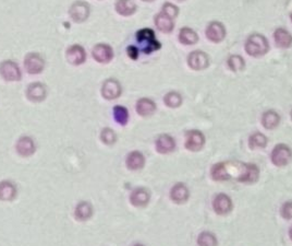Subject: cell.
<instances>
[{
  "instance_id": "cell-1",
  "label": "cell",
  "mask_w": 292,
  "mask_h": 246,
  "mask_svg": "<svg viewBox=\"0 0 292 246\" xmlns=\"http://www.w3.org/2000/svg\"><path fill=\"white\" fill-rule=\"evenodd\" d=\"M211 177L215 180L235 178L242 183H255L259 179L260 170L255 164L241 162H222L211 168Z\"/></svg>"
},
{
  "instance_id": "cell-2",
  "label": "cell",
  "mask_w": 292,
  "mask_h": 246,
  "mask_svg": "<svg viewBox=\"0 0 292 246\" xmlns=\"http://www.w3.org/2000/svg\"><path fill=\"white\" fill-rule=\"evenodd\" d=\"M269 49L268 41L264 35L262 34H252L249 36L245 43L246 53L253 57L264 56Z\"/></svg>"
},
{
  "instance_id": "cell-3",
  "label": "cell",
  "mask_w": 292,
  "mask_h": 246,
  "mask_svg": "<svg viewBox=\"0 0 292 246\" xmlns=\"http://www.w3.org/2000/svg\"><path fill=\"white\" fill-rule=\"evenodd\" d=\"M136 40L143 45L145 54H151L153 50L160 48V43L156 41L155 33L151 28H142L136 33Z\"/></svg>"
},
{
  "instance_id": "cell-4",
  "label": "cell",
  "mask_w": 292,
  "mask_h": 246,
  "mask_svg": "<svg viewBox=\"0 0 292 246\" xmlns=\"http://www.w3.org/2000/svg\"><path fill=\"white\" fill-rule=\"evenodd\" d=\"M90 5L85 2H82V0H78V2L73 3L69 10L71 19L77 23H82L84 21H86L90 16Z\"/></svg>"
},
{
  "instance_id": "cell-5",
  "label": "cell",
  "mask_w": 292,
  "mask_h": 246,
  "mask_svg": "<svg viewBox=\"0 0 292 246\" xmlns=\"http://www.w3.org/2000/svg\"><path fill=\"white\" fill-rule=\"evenodd\" d=\"M291 158H292L291 149L283 143L277 144L272 152V162L276 166L287 165L291 161Z\"/></svg>"
},
{
  "instance_id": "cell-6",
  "label": "cell",
  "mask_w": 292,
  "mask_h": 246,
  "mask_svg": "<svg viewBox=\"0 0 292 246\" xmlns=\"http://www.w3.org/2000/svg\"><path fill=\"white\" fill-rule=\"evenodd\" d=\"M0 75L8 81H19L21 79L20 68L13 60H5L0 64Z\"/></svg>"
},
{
  "instance_id": "cell-7",
  "label": "cell",
  "mask_w": 292,
  "mask_h": 246,
  "mask_svg": "<svg viewBox=\"0 0 292 246\" xmlns=\"http://www.w3.org/2000/svg\"><path fill=\"white\" fill-rule=\"evenodd\" d=\"M24 66L28 74L38 75L44 70L45 62H44V58L39 53H30L25 57Z\"/></svg>"
},
{
  "instance_id": "cell-8",
  "label": "cell",
  "mask_w": 292,
  "mask_h": 246,
  "mask_svg": "<svg viewBox=\"0 0 292 246\" xmlns=\"http://www.w3.org/2000/svg\"><path fill=\"white\" fill-rule=\"evenodd\" d=\"M188 64L193 70H204L209 66V57L202 50H194L188 56Z\"/></svg>"
},
{
  "instance_id": "cell-9",
  "label": "cell",
  "mask_w": 292,
  "mask_h": 246,
  "mask_svg": "<svg viewBox=\"0 0 292 246\" xmlns=\"http://www.w3.org/2000/svg\"><path fill=\"white\" fill-rule=\"evenodd\" d=\"M94 59L100 64H107L114 58V49L105 43H99L94 46L92 50Z\"/></svg>"
},
{
  "instance_id": "cell-10",
  "label": "cell",
  "mask_w": 292,
  "mask_h": 246,
  "mask_svg": "<svg viewBox=\"0 0 292 246\" xmlns=\"http://www.w3.org/2000/svg\"><path fill=\"white\" fill-rule=\"evenodd\" d=\"M205 143V137L200 130H190L186 135V148L190 151H199Z\"/></svg>"
},
{
  "instance_id": "cell-11",
  "label": "cell",
  "mask_w": 292,
  "mask_h": 246,
  "mask_svg": "<svg viewBox=\"0 0 292 246\" xmlns=\"http://www.w3.org/2000/svg\"><path fill=\"white\" fill-rule=\"evenodd\" d=\"M206 38L214 43L222 42L226 38V28L223 23L213 21L206 28Z\"/></svg>"
},
{
  "instance_id": "cell-12",
  "label": "cell",
  "mask_w": 292,
  "mask_h": 246,
  "mask_svg": "<svg viewBox=\"0 0 292 246\" xmlns=\"http://www.w3.org/2000/svg\"><path fill=\"white\" fill-rule=\"evenodd\" d=\"M121 84L116 79H108L103 84L101 88V94L107 100H115L121 94Z\"/></svg>"
},
{
  "instance_id": "cell-13",
  "label": "cell",
  "mask_w": 292,
  "mask_h": 246,
  "mask_svg": "<svg viewBox=\"0 0 292 246\" xmlns=\"http://www.w3.org/2000/svg\"><path fill=\"white\" fill-rule=\"evenodd\" d=\"M213 207L218 214H227L232 209V201L228 195L218 194L214 198Z\"/></svg>"
},
{
  "instance_id": "cell-14",
  "label": "cell",
  "mask_w": 292,
  "mask_h": 246,
  "mask_svg": "<svg viewBox=\"0 0 292 246\" xmlns=\"http://www.w3.org/2000/svg\"><path fill=\"white\" fill-rule=\"evenodd\" d=\"M46 94H47L46 86L43 83L35 82L31 83L27 86L26 96L28 100L33 101V102H42V101L46 98Z\"/></svg>"
},
{
  "instance_id": "cell-15",
  "label": "cell",
  "mask_w": 292,
  "mask_h": 246,
  "mask_svg": "<svg viewBox=\"0 0 292 246\" xmlns=\"http://www.w3.org/2000/svg\"><path fill=\"white\" fill-rule=\"evenodd\" d=\"M67 59L72 65H81L86 59L85 49L79 44H75L67 49Z\"/></svg>"
},
{
  "instance_id": "cell-16",
  "label": "cell",
  "mask_w": 292,
  "mask_h": 246,
  "mask_svg": "<svg viewBox=\"0 0 292 246\" xmlns=\"http://www.w3.org/2000/svg\"><path fill=\"white\" fill-rule=\"evenodd\" d=\"M176 148V142L169 135H160L156 140V149L159 153H169Z\"/></svg>"
},
{
  "instance_id": "cell-17",
  "label": "cell",
  "mask_w": 292,
  "mask_h": 246,
  "mask_svg": "<svg viewBox=\"0 0 292 246\" xmlns=\"http://www.w3.org/2000/svg\"><path fill=\"white\" fill-rule=\"evenodd\" d=\"M189 195L190 193L188 187L184 183H177L171 188L170 192L171 199L174 202H177V204H182V202L187 201L189 198Z\"/></svg>"
},
{
  "instance_id": "cell-18",
  "label": "cell",
  "mask_w": 292,
  "mask_h": 246,
  "mask_svg": "<svg viewBox=\"0 0 292 246\" xmlns=\"http://www.w3.org/2000/svg\"><path fill=\"white\" fill-rule=\"evenodd\" d=\"M115 8L120 16L129 17L132 16V14L136 11L137 7L133 0H117Z\"/></svg>"
},
{
  "instance_id": "cell-19",
  "label": "cell",
  "mask_w": 292,
  "mask_h": 246,
  "mask_svg": "<svg viewBox=\"0 0 292 246\" xmlns=\"http://www.w3.org/2000/svg\"><path fill=\"white\" fill-rule=\"evenodd\" d=\"M131 202L135 207H144L149 204L150 200V193L146 188H137L131 194Z\"/></svg>"
},
{
  "instance_id": "cell-20",
  "label": "cell",
  "mask_w": 292,
  "mask_h": 246,
  "mask_svg": "<svg viewBox=\"0 0 292 246\" xmlns=\"http://www.w3.org/2000/svg\"><path fill=\"white\" fill-rule=\"evenodd\" d=\"M155 24L159 31H162L164 33H169L173 30V19L170 18L169 16H167L166 13L163 11L159 12L157 16L155 17Z\"/></svg>"
},
{
  "instance_id": "cell-21",
  "label": "cell",
  "mask_w": 292,
  "mask_h": 246,
  "mask_svg": "<svg viewBox=\"0 0 292 246\" xmlns=\"http://www.w3.org/2000/svg\"><path fill=\"white\" fill-rule=\"evenodd\" d=\"M17 150L22 157H30L34 153L35 144L30 137H22L17 143Z\"/></svg>"
},
{
  "instance_id": "cell-22",
  "label": "cell",
  "mask_w": 292,
  "mask_h": 246,
  "mask_svg": "<svg viewBox=\"0 0 292 246\" xmlns=\"http://www.w3.org/2000/svg\"><path fill=\"white\" fill-rule=\"evenodd\" d=\"M274 39L277 46L281 48H288L292 45V35L282 27L277 28L275 31Z\"/></svg>"
},
{
  "instance_id": "cell-23",
  "label": "cell",
  "mask_w": 292,
  "mask_h": 246,
  "mask_svg": "<svg viewBox=\"0 0 292 246\" xmlns=\"http://www.w3.org/2000/svg\"><path fill=\"white\" fill-rule=\"evenodd\" d=\"M156 110V104L151 99L143 98L137 101L136 111L141 116H150Z\"/></svg>"
},
{
  "instance_id": "cell-24",
  "label": "cell",
  "mask_w": 292,
  "mask_h": 246,
  "mask_svg": "<svg viewBox=\"0 0 292 246\" xmlns=\"http://www.w3.org/2000/svg\"><path fill=\"white\" fill-rule=\"evenodd\" d=\"M280 116L275 111H267L262 116V124L266 129H274L279 125Z\"/></svg>"
},
{
  "instance_id": "cell-25",
  "label": "cell",
  "mask_w": 292,
  "mask_h": 246,
  "mask_svg": "<svg viewBox=\"0 0 292 246\" xmlns=\"http://www.w3.org/2000/svg\"><path fill=\"white\" fill-rule=\"evenodd\" d=\"M179 41L185 45H194L199 41V36L196 32L190 27H184L180 30Z\"/></svg>"
},
{
  "instance_id": "cell-26",
  "label": "cell",
  "mask_w": 292,
  "mask_h": 246,
  "mask_svg": "<svg viewBox=\"0 0 292 246\" xmlns=\"http://www.w3.org/2000/svg\"><path fill=\"white\" fill-rule=\"evenodd\" d=\"M144 156L138 151H133L127 158V165L130 170H140L144 166Z\"/></svg>"
},
{
  "instance_id": "cell-27",
  "label": "cell",
  "mask_w": 292,
  "mask_h": 246,
  "mask_svg": "<svg viewBox=\"0 0 292 246\" xmlns=\"http://www.w3.org/2000/svg\"><path fill=\"white\" fill-rule=\"evenodd\" d=\"M17 195V188L10 182L0 183V199L5 201L12 200Z\"/></svg>"
},
{
  "instance_id": "cell-28",
  "label": "cell",
  "mask_w": 292,
  "mask_h": 246,
  "mask_svg": "<svg viewBox=\"0 0 292 246\" xmlns=\"http://www.w3.org/2000/svg\"><path fill=\"white\" fill-rule=\"evenodd\" d=\"M93 213L92 206L87 201H81L76 208V217L79 220L89 219Z\"/></svg>"
},
{
  "instance_id": "cell-29",
  "label": "cell",
  "mask_w": 292,
  "mask_h": 246,
  "mask_svg": "<svg viewBox=\"0 0 292 246\" xmlns=\"http://www.w3.org/2000/svg\"><path fill=\"white\" fill-rule=\"evenodd\" d=\"M249 146L251 149L255 148H264L267 144V138L265 135H263L261 133H255L253 134L250 139H249Z\"/></svg>"
},
{
  "instance_id": "cell-30",
  "label": "cell",
  "mask_w": 292,
  "mask_h": 246,
  "mask_svg": "<svg viewBox=\"0 0 292 246\" xmlns=\"http://www.w3.org/2000/svg\"><path fill=\"white\" fill-rule=\"evenodd\" d=\"M165 104L168 107H172V108H176L179 107L182 103V97L178 92H169L167 93L165 96Z\"/></svg>"
},
{
  "instance_id": "cell-31",
  "label": "cell",
  "mask_w": 292,
  "mask_h": 246,
  "mask_svg": "<svg viewBox=\"0 0 292 246\" xmlns=\"http://www.w3.org/2000/svg\"><path fill=\"white\" fill-rule=\"evenodd\" d=\"M199 246H217V238L210 232H202L198 237Z\"/></svg>"
},
{
  "instance_id": "cell-32",
  "label": "cell",
  "mask_w": 292,
  "mask_h": 246,
  "mask_svg": "<svg viewBox=\"0 0 292 246\" xmlns=\"http://www.w3.org/2000/svg\"><path fill=\"white\" fill-rule=\"evenodd\" d=\"M228 66L232 71H242L245 67V63L241 56L232 55L228 59Z\"/></svg>"
},
{
  "instance_id": "cell-33",
  "label": "cell",
  "mask_w": 292,
  "mask_h": 246,
  "mask_svg": "<svg viewBox=\"0 0 292 246\" xmlns=\"http://www.w3.org/2000/svg\"><path fill=\"white\" fill-rule=\"evenodd\" d=\"M114 116L120 125H126L129 119L128 110L123 106H116L114 108Z\"/></svg>"
},
{
  "instance_id": "cell-34",
  "label": "cell",
  "mask_w": 292,
  "mask_h": 246,
  "mask_svg": "<svg viewBox=\"0 0 292 246\" xmlns=\"http://www.w3.org/2000/svg\"><path fill=\"white\" fill-rule=\"evenodd\" d=\"M101 140H103L107 144H113L116 141V135L114 133V130L111 128H105L103 132H101Z\"/></svg>"
},
{
  "instance_id": "cell-35",
  "label": "cell",
  "mask_w": 292,
  "mask_h": 246,
  "mask_svg": "<svg viewBox=\"0 0 292 246\" xmlns=\"http://www.w3.org/2000/svg\"><path fill=\"white\" fill-rule=\"evenodd\" d=\"M162 11L164 13H166L167 16H169L170 18L174 19L177 16H178V13H179V9H178V7L177 6H174L172 4H169V3H167L163 6V9Z\"/></svg>"
},
{
  "instance_id": "cell-36",
  "label": "cell",
  "mask_w": 292,
  "mask_h": 246,
  "mask_svg": "<svg viewBox=\"0 0 292 246\" xmlns=\"http://www.w3.org/2000/svg\"><path fill=\"white\" fill-rule=\"evenodd\" d=\"M281 216L284 219H292V201H287L282 205Z\"/></svg>"
},
{
  "instance_id": "cell-37",
  "label": "cell",
  "mask_w": 292,
  "mask_h": 246,
  "mask_svg": "<svg viewBox=\"0 0 292 246\" xmlns=\"http://www.w3.org/2000/svg\"><path fill=\"white\" fill-rule=\"evenodd\" d=\"M128 55L131 57L132 59L138 58V49L135 46H129L128 47Z\"/></svg>"
},
{
  "instance_id": "cell-38",
  "label": "cell",
  "mask_w": 292,
  "mask_h": 246,
  "mask_svg": "<svg viewBox=\"0 0 292 246\" xmlns=\"http://www.w3.org/2000/svg\"><path fill=\"white\" fill-rule=\"evenodd\" d=\"M289 235H290V238L292 240V228H291L290 231H289Z\"/></svg>"
},
{
  "instance_id": "cell-39",
  "label": "cell",
  "mask_w": 292,
  "mask_h": 246,
  "mask_svg": "<svg viewBox=\"0 0 292 246\" xmlns=\"http://www.w3.org/2000/svg\"><path fill=\"white\" fill-rule=\"evenodd\" d=\"M134 246H144V245L143 244H135Z\"/></svg>"
},
{
  "instance_id": "cell-40",
  "label": "cell",
  "mask_w": 292,
  "mask_h": 246,
  "mask_svg": "<svg viewBox=\"0 0 292 246\" xmlns=\"http://www.w3.org/2000/svg\"><path fill=\"white\" fill-rule=\"evenodd\" d=\"M143 2H153V0H143Z\"/></svg>"
},
{
  "instance_id": "cell-41",
  "label": "cell",
  "mask_w": 292,
  "mask_h": 246,
  "mask_svg": "<svg viewBox=\"0 0 292 246\" xmlns=\"http://www.w3.org/2000/svg\"><path fill=\"white\" fill-rule=\"evenodd\" d=\"M291 119H292V110H291Z\"/></svg>"
},
{
  "instance_id": "cell-42",
  "label": "cell",
  "mask_w": 292,
  "mask_h": 246,
  "mask_svg": "<svg viewBox=\"0 0 292 246\" xmlns=\"http://www.w3.org/2000/svg\"><path fill=\"white\" fill-rule=\"evenodd\" d=\"M291 21H292V13H291Z\"/></svg>"
},
{
  "instance_id": "cell-43",
  "label": "cell",
  "mask_w": 292,
  "mask_h": 246,
  "mask_svg": "<svg viewBox=\"0 0 292 246\" xmlns=\"http://www.w3.org/2000/svg\"><path fill=\"white\" fill-rule=\"evenodd\" d=\"M179 2H184V0H179Z\"/></svg>"
}]
</instances>
